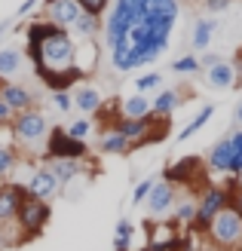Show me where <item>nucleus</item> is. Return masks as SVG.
Returning <instances> with one entry per match:
<instances>
[{"label":"nucleus","instance_id":"obj_25","mask_svg":"<svg viewBox=\"0 0 242 251\" xmlns=\"http://www.w3.org/2000/svg\"><path fill=\"white\" fill-rule=\"evenodd\" d=\"M132 239H135V227L129 218H120L113 227V251H132Z\"/></svg>","mask_w":242,"mask_h":251},{"label":"nucleus","instance_id":"obj_5","mask_svg":"<svg viewBox=\"0 0 242 251\" xmlns=\"http://www.w3.org/2000/svg\"><path fill=\"white\" fill-rule=\"evenodd\" d=\"M206 242L218 251H239L242 248V218L230 208L221 211V215L212 221V227L206 233Z\"/></svg>","mask_w":242,"mask_h":251},{"label":"nucleus","instance_id":"obj_28","mask_svg":"<svg viewBox=\"0 0 242 251\" xmlns=\"http://www.w3.org/2000/svg\"><path fill=\"white\" fill-rule=\"evenodd\" d=\"M101 28V19L98 16H92V12H83V16L77 19V25H74V34L80 37V40H89V37H95V31Z\"/></svg>","mask_w":242,"mask_h":251},{"label":"nucleus","instance_id":"obj_27","mask_svg":"<svg viewBox=\"0 0 242 251\" xmlns=\"http://www.w3.org/2000/svg\"><path fill=\"white\" fill-rule=\"evenodd\" d=\"M135 95H150V92H160L162 89V74L160 71H147V74H141L135 83Z\"/></svg>","mask_w":242,"mask_h":251},{"label":"nucleus","instance_id":"obj_8","mask_svg":"<svg viewBox=\"0 0 242 251\" xmlns=\"http://www.w3.org/2000/svg\"><path fill=\"white\" fill-rule=\"evenodd\" d=\"M25 196H28L25 184H19V181H3L0 184V230H6V227L16 224L19 205H22Z\"/></svg>","mask_w":242,"mask_h":251},{"label":"nucleus","instance_id":"obj_39","mask_svg":"<svg viewBox=\"0 0 242 251\" xmlns=\"http://www.w3.org/2000/svg\"><path fill=\"white\" fill-rule=\"evenodd\" d=\"M9 31V22H0V34H6Z\"/></svg>","mask_w":242,"mask_h":251},{"label":"nucleus","instance_id":"obj_16","mask_svg":"<svg viewBox=\"0 0 242 251\" xmlns=\"http://www.w3.org/2000/svg\"><path fill=\"white\" fill-rule=\"evenodd\" d=\"M181 104H184V92H181V89H175V86H165V89L157 92L154 101H150V114L160 117V120H169Z\"/></svg>","mask_w":242,"mask_h":251},{"label":"nucleus","instance_id":"obj_22","mask_svg":"<svg viewBox=\"0 0 242 251\" xmlns=\"http://www.w3.org/2000/svg\"><path fill=\"white\" fill-rule=\"evenodd\" d=\"M98 150H101V153H117V156H123V153H132V141H126L117 129H105V132H101V138H98Z\"/></svg>","mask_w":242,"mask_h":251},{"label":"nucleus","instance_id":"obj_20","mask_svg":"<svg viewBox=\"0 0 242 251\" xmlns=\"http://www.w3.org/2000/svg\"><path fill=\"white\" fill-rule=\"evenodd\" d=\"M218 31V22L215 19H199L193 25V34H190V49H196V52H206L212 46V37Z\"/></svg>","mask_w":242,"mask_h":251},{"label":"nucleus","instance_id":"obj_36","mask_svg":"<svg viewBox=\"0 0 242 251\" xmlns=\"http://www.w3.org/2000/svg\"><path fill=\"white\" fill-rule=\"evenodd\" d=\"M12 120H16V114H12V110H9L3 101H0V126H9Z\"/></svg>","mask_w":242,"mask_h":251},{"label":"nucleus","instance_id":"obj_29","mask_svg":"<svg viewBox=\"0 0 242 251\" xmlns=\"http://www.w3.org/2000/svg\"><path fill=\"white\" fill-rule=\"evenodd\" d=\"M19 166V153L12 144H0V181H6Z\"/></svg>","mask_w":242,"mask_h":251},{"label":"nucleus","instance_id":"obj_34","mask_svg":"<svg viewBox=\"0 0 242 251\" xmlns=\"http://www.w3.org/2000/svg\"><path fill=\"white\" fill-rule=\"evenodd\" d=\"M53 104L58 114H68V110H74V95L68 89H61V92H53Z\"/></svg>","mask_w":242,"mask_h":251},{"label":"nucleus","instance_id":"obj_30","mask_svg":"<svg viewBox=\"0 0 242 251\" xmlns=\"http://www.w3.org/2000/svg\"><path fill=\"white\" fill-rule=\"evenodd\" d=\"M169 71L172 74H187V77H193V74L202 71V65H199L196 55H181V58H175L172 65H169Z\"/></svg>","mask_w":242,"mask_h":251},{"label":"nucleus","instance_id":"obj_6","mask_svg":"<svg viewBox=\"0 0 242 251\" xmlns=\"http://www.w3.org/2000/svg\"><path fill=\"white\" fill-rule=\"evenodd\" d=\"M162 181L172 184V187H190L193 184L196 190H202V187L209 184V169L199 156H178L172 166H165Z\"/></svg>","mask_w":242,"mask_h":251},{"label":"nucleus","instance_id":"obj_15","mask_svg":"<svg viewBox=\"0 0 242 251\" xmlns=\"http://www.w3.org/2000/svg\"><path fill=\"white\" fill-rule=\"evenodd\" d=\"M236 65H230V61H224L221 55L215 58V65H209L206 68V80H209V86L212 89H218V92H224V89H233L236 86Z\"/></svg>","mask_w":242,"mask_h":251},{"label":"nucleus","instance_id":"obj_1","mask_svg":"<svg viewBox=\"0 0 242 251\" xmlns=\"http://www.w3.org/2000/svg\"><path fill=\"white\" fill-rule=\"evenodd\" d=\"M178 16H181V3L178 0H157L154 3V12L132 25V31L126 34V40L117 43L108 52V61H110V71L117 74H129V71H138V68H147L160 61L169 49V37H172V28Z\"/></svg>","mask_w":242,"mask_h":251},{"label":"nucleus","instance_id":"obj_13","mask_svg":"<svg viewBox=\"0 0 242 251\" xmlns=\"http://www.w3.org/2000/svg\"><path fill=\"white\" fill-rule=\"evenodd\" d=\"M175 202H178V187L165 184V181H157L154 190H150V196H147V211H150V218H154V221H162L165 211H172Z\"/></svg>","mask_w":242,"mask_h":251},{"label":"nucleus","instance_id":"obj_12","mask_svg":"<svg viewBox=\"0 0 242 251\" xmlns=\"http://www.w3.org/2000/svg\"><path fill=\"white\" fill-rule=\"evenodd\" d=\"M80 16H83V6L77 0H46V19L58 25L61 31H71Z\"/></svg>","mask_w":242,"mask_h":251},{"label":"nucleus","instance_id":"obj_35","mask_svg":"<svg viewBox=\"0 0 242 251\" xmlns=\"http://www.w3.org/2000/svg\"><path fill=\"white\" fill-rule=\"evenodd\" d=\"M37 3H40V0H25V3L16 9V19H25V16H31V9H34Z\"/></svg>","mask_w":242,"mask_h":251},{"label":"nucleus","instance_id":"obj_3","mask_svg":"<svg viewBox=\"0 0 242 251\" xmlns=\"http://www.w3.org/2000/svg\"><path fill=\"white\" fill-rule=\"evenodd\" d=\"M227 208H230V190H227V184H206L196 196V221H193V227H190V233H196V236L206 239L212 221Z\"/></svg>","mask_w":242,"mask_h":251},{"label":"nucleus","instance_id":"obj_18","mask_svg":"<svg viewBox=\"0 0 242 251\" xmlns=\"http://www.w3.org/2000/svg\"><path fill=\"white\" fill-rule=\"evenodd\" d=\"M25 71V52L16 46H3L0 49V83L16 80L19 74Z\"/></svg>","mask_w":242,"mask_h":251},{"label":"nucleus","instance_id":"obj_21","mask_svg":"<svg viewBox=\"0 0 242 251\" xmlns=\"http://www.w3.org/2000/svg\"><path fill=\"white\" fill-rule=\"evenodd\" d=\"M58 31L61 28H58V25H53L49 19H34L28 25V31H25V37H28V46H25V49H37L43 40H49V37L58 34Z\"/></svg>","mask_w":242,"mask_h":251},{"label":"nucleus","instance_id":"obj_38","mask_svg":"<svg viewBox=\"0 0 242 251\" xmlns=\"http://www.w3.org/2000/svg\"><path fill=\"white\" fill-rule=\"evenodd\" d=\"M6 245H9V242H6V236H3V233H0V251H3Z\"/></svg>","mask_w":242,"mask_h":251},{"label":"nucleus","instance_id":"obj_41","mask_svg":"<svg viewBox=\"0 0 242 251\" xmlns=\"http://www.w3.org/2000/svg\"><path fill=\"white\" fill-rule=\"evenodd\" d=\"M199 251H218V248H212V245H199Z\"/></svg>","mask_w":242,"mask_h":251},{"label":"nucleus","instance_id":"obj_40","mask_svg":"<svg viewBox=\"0 0 242 251\" xmlns=\"http://www.w3.org/2000/svg\"><path fill=\"white\" fill-rule=\"evenodd\" d=\"M236 190L242 193V175H239V178H236Z\"/></svg>","mask_w":242,"mask_h":251},{"label":"nucleus","instance_id":"obj_42","mask_svg":"<svg viewBox=\"0 0 242 251\" xmlns=\"http://www.w3.org/2000/svg\"><path fill=\"white\" fill-rule=\"evenodd\" d=\"M138 251H150V248H147V245H144V248H138Z\"/></svg>","mask_w":242,"mask_h":251},{"label":"nucleus","instance_id":"obj_32","mask_svg":"<svg viewBox=\"0 0 242 251\" xmlns=\"http://www.w3.org/2000/svg\"><path fill=\"white\" fill-rule=\"evenodd\" d=\"M65 132H68L71 138H77V141H86V138L92 135V123H89V117H80V120H74Z\"/></svg>","mask_w":242,"mask_h":251},{"label":"nucleus","instance_id":"obj_9","mask_svg":"<svg viewBox=\"0 0 242 251\" xmlns=\"http://www.w3.org/2000/svg\"><path fill=\"white\" fill-rule=\"evenodd\" d=\"M25 190H28V196H34V199L53 202V199L61 193V184H58V178L53 175V169H49V166H37L31 172V178L25 181Z\"/></svg>","mask_w":242,"mask_h":251},{"label":"nucleus","instance_id":"obj_24","mask_svg":"<svg viewBox=\"0 0 242 251\" xmlns=\"http://www.w3.org/2000/svg\"><path fill=\"white\" fill-rule=\"evenodd\" d=\"M172 221L178 224L181 230H190L196 221V196H187V199H178L172 205Z\"/></svg>","mask_w":242,"mask_h":251},{"label":"nucleus","instance_id":"obj_37","mask_svg":"<svg viewBox=\"0 0 242 251\" xmlns=\"http://www.w3.org/2000/svg\"><path fill=\"white\" fill-rule=\"evenodd\" d=\"M233 120H236V126L242 129V101H239V104H236V110H233Z\"/></svg>","mask_w":242,"mask_h":251},{"label":"nucleus","instance_id":"obj_31","mask_svg":"<svg viewBox=\"0 0 242 251\" xmlns=\"http://www.w3.org/2000/svg\"><path fill=\"white\" fill-rule=\"evenodd\" d=\"M230 144H233V159H230V178H239L242 175V129L230 135Z\"/></svg>","mask_w":242,"mask_h":251},{"label":"nucleus","instance_id":"obj_23","mask_svg":"<svg viewBox=\"0 0 242 251\" xmlns=\"http://www.w3.org/2000/svg\"><path fill=\"white\" fill-rule=\"evenodd\" d=\"M120 117L126 120H144L150 117V98L147 95H129L120 101Z\"/></svg>","mask_w":242,"mask_h":251},{"label":"nucleus","instance_id":"obj_10","mask_svg":"<svg viewBox=\"0 0 242 251\" xmlns=\"http://www.w3.org/2000/svg\"><path fill=\"white\" fill-rule=\"evenodd\" d=\"M0 101H3L12 114H25V110H34L37 95H34L25 83L6 80V83H0Z\"/></svg>","mask_w":242,"mask_h":251},{"label":"nucleus","instance_id":"obj_19","mask_svg":"<svg viewBox=\"0 0 242 251\" xmlns=\"http://www.w3.org/2000/svg\"><path fill=\"white\" fill-rule=\"evenodd\" d=\"M46 166L53 169V175L58 178L61 187H65V184H74L80 175H86L83 159H53V162H46Z\"/></svg>","mask_w":242,"mask_h":251},{"label":"nucleus","instance_id":"obj_2","mask_svg":"<svg viewBox=\"0 0 242 251\" xmlns=\"http://www.w3.org/2000/svg\"><path fill=\"white\" fill-rule=\"evenodd\" d=\"M49 129H53V126H49L43 110H25V114H16V120L9 123L12 144L22 147V150H31V153H37L40 147H46Z\"/></svg>","mask_w":242,"mask_h":251},{"label":"nucleus","instance_id":"obj_17","mask_svg":"<svg viewBox=\"0 0 242 251\" xmlns=\"http://www.w3.org/2000/svg\"><path fill=\"white\" fill-rule=\"evenodd\" d=\"M230 159H233V144H230V135H227V138L212 144L209 156H206V169L215 175H227L230 172Z\"/></svg>","mask_w":242,"mask_h":251},{"label":"nucleus","instance_id":"obj_11","mask_svg":"<svg viewBox=\"0 0 242 251\" xmlns=\"http://www.w3.org/2000/svg\"><path fill=\"white\" fill-rule=\"evenodd\" d=\"M181 236V227L175 221H150L147 224V248L150 251H172V245Z\"/></svg>","mask_w":242,"mask_h":251},{"label":"nucleus","instance_id":"obj_33","mask_svg":"<svg viewBox=\"0 0 242 251\" xmlns=\"http://www.w3.org/2000/svg\"><path fill=\"white\" fill-rule=\"evenodd\" d=\"M154 184H157V178H144V181L135 184V190H132V205H135V208L141 205V202H147V196H150V190H154Z\"/></svg>","mask_w":242,"mask_h":251},{"label":"nucleus","instance_id":"obj_26","mask_svg":"<svg viewBox=\"0 0 242 251\" xmlns=\"http://www.w3.org/2000/svg\"><path fill=\"white\" fill-rule=\"evenodd\" d=\"M212 114H215V107H212V104H202V107L196 110V117L190 120V123L184 126L181 132H178V141H187V138H193V135L202 129V126H206V123L212 120Z\"/></svg>","mask_w":242,"mask_h":251},{"label":"nucleus","instance_id":"obj_4","mask_svg":"<svg viewBox=\"0 0 242 251\" xmlns=\"http://www.w3.org/2000/svg\"><path fill=\"white\" fill-rule=\"evenodd\" d=\"M53 218V202H43V199H34V196H25L22 205H19V215H16V227L22 230L19 242H28L37 239L43 233V227Z\"/></svg>","mask_w":242,"mask_h":251},{"label":"nucleus","instance_id":"obj_14","mask_svg":"<svg viewBox=\"0 0 242 251\" xmlns=\"http://www.w3.org/2000/svg\"><path fill=\"white\" fill-rule=\"evenodd\" d=\"M71 95H74V107H77L83 117H98L101 107H105V98H101V92L92 83H80Z\"/></svg>","mask_w":242,"mask_h":251},{"label":"nucleus","instance_id":"obj_7","mask_svg":"<svg viewBox=\"0 0 242 251\" xmlns=\"http://www.w3.org/2000/svg\"><path fill=\"white\" fill-rule=\"evenodd\" d=\"M43 156H46V162H53V159H86L89 156V144L71 138L65 129H49Z\"/></svg>","mask_w":242,"mask_h":251}]
</instances>
